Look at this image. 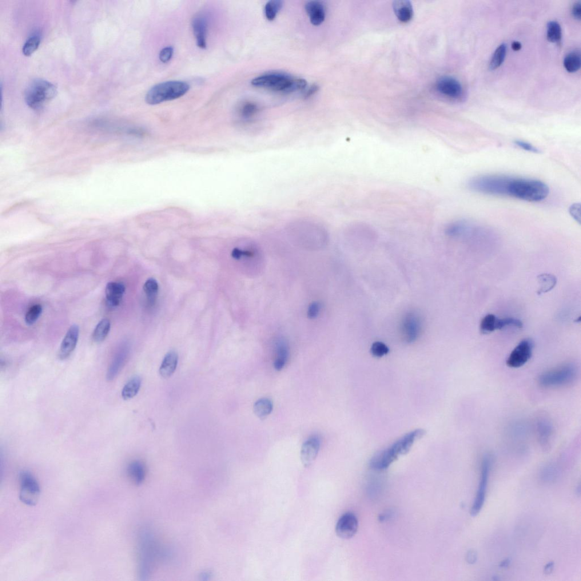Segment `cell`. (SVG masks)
Listing matches in <instances>:
<instances>
[{
	"label": "cell",
	"instance_id": "obj_1",
	"mask_svg": "<svg viewBox=\"0 0 581 581\" xmlns=\"http://www.w3.org/2000/svg\"><path fill=\"white\" fill-rule=\"evenodd\" d=\"M424 434L423 429H417L407 434L391 446L378 453L370 461V465L377 470L387 469L397 460L398 457L407 453L415 441Z\"/></svg>",
	"mask_w": 581,
	"mask_h": 581
},
{
	"label": "cell",
	"instance_id": "obj_2",
	"mask_svg": "<svg viewBox=\"0 0 581 581\" xmlns=\"http://www.w3.org/2000/svg\"><path fill=\"white\" fill-rule=\"evenodd\" d=\"M550 193L544 182L531 179L512 178L509 183L508 196L519 200L537 202L546 199Z\"/></svg>",
	"mask_w": 581,
	"mask_h": 581
},
{
	"label": "cell",
	"instance_id": "obj_3",
	"mask_svg": "<svg viewBox=\"0 0 581 581\" xmlns=\"http://www.w3.org/2000/svg\"><path fill=\"white\" fill-rule=\"evenodd\" d=\"M252 84L256 87L291 93L305 89L307 82L304 79L292 78L285 73H269L253 79Z\"/></svg>",
	"mask_w": 581,
	"mask_h": 581
},
{
	"label": "cell",
	"instance_id": "obj_4",
	"mask_svg": "<svg viewBox=\"0 0 581 581\" xmlns=\"http://www.w3.org/2000/svg\"><path fill=\"white\" fill-rule=\"evenodd\" d=\"M190 89L188 83L180 81H170L158 83L147 93L145 101L149 105H157L162 102L172 101L184 95Z\"/></svg>",
	"mask_w": 581,
	"mask_h": 581
},
{
	"label": "cell",
	"instance_id": "obj_5",
	"mask_svg": "<svg viewBox=\"0 0 581 581\" xmlns=\"http://www.w3.org/2000/svg\"><path fill=\"white\" fill-rule=\"evenodd\" d=\"M57 94V88L53 83L43 79L32 81L25 92L27 105L34 110H39Z\"/></svg>",
	"mask_w": 581,
	"mask_h": 581
},
{
	"label": "cell",
	"instance_id": "obj_6",
	"mask_svg": "<svg viewBox=\"0 0 581 581\" xmlns=\"http://www.w3.org/2000/svg\"><path fill=\"white\" fill-rule=\"evenodd\" d=\"M511 178L488 175L476 177L468 182V188L474 192L480 193L495 195V196H508L509 183Z\"/></svg>",
	"mask_w": 581,
	"mask_h": 581
},
{
	"label": "cell",
	"instance_id": "obj_7",
	"mask_svg": "<svg viewBox=\"0 0 581 581\" xmlns=\"http://www.w3.org/2000/svg\"><path fill=\"white\" fill-rule=\"evenodd\" d=\"M140 573L144 580L152 570L154 560L158 555V547L153 534L149 530H143L140 540Z\"/></svg>",
	"mask_w": 581,
	"mask_h": 581
},
{
	"label": "cell",
	"instance_id": "obj_8",
	"mask_svg": "<svg viewBox=\"0 0 581 581\" xmlns=\"http://www.w3.org/2000/svg\"><path fill=\"white\" fill-rule=\"evenodd\" d=\"M577 374L576 366L567 363L543 373L539 377L538 381L545 388L558 387L572 383L576 379Z\"/></svg>",
	"mask_w": 581,
	"mask_h": 581
},
{
	"label": "cell",
	"instance_id": "obj_9",
	"mask_svg": "<svg viewBox=\"0 0 581 581\" xmlns=\"http://www.w3.org/2000/svg\"><path fill=\"white\" fill-rule=\"evenodd\" d=\"M19 499L28 506H35L38 503L41 493L39 483L30 472L23 471L19 473Z\"/></svg>",
	"mask_w": 581,
	"mask_h": 581
},
{
	"label": "cell",
	"instance_id": "obj_10",
	"mask_svg": "<svg viewBox=\"0 0 581 581\" xmlns=\"http://www.w3.org/2000/svg\"><path fill=\"white\" fill-rule=\"evenodd\" d=\"M492 465V456L491 455H485L483 460L482 467H481V478L478 491H477L474 503H473L471 510V514L473 516L478 515L483 508L485 496H486L489 472H490Z\"/></svg>",
	"mask_w": 581,
	"mask_h": 581
},
{
	"label": "cell",
	"instance_id": "obj_11",
	"mask_svg": "<svg viewBox=\"0 0 581 581\" xmlns=\"http://www.w3.org/2000/svg\"><path fill=\"white\" fill-rule=\"evenodd\" d=\"M423 325V319L419 313L413 311L407 313L401 324L402 338L407 343L415 342L421 335Z\"/></svg>",
	"mask_w": 581,
	"mask_h": 581
},
{
	"label": "cell",
	"instance_id": "obj_12",
	"mask_svg": "<svg viewBox=\"0 0 581 581\" xmlns=\"http://www.w3.org/2000/svg\"><path fill=\"white\" fill-rule=\"evenodd\" d=\"M534 346V342L530 338L521 341L508 358L507 364L508 367L517 368L526 364L531 359Z\"/></svg>",
	"mask_w": 581,
	"mask_h": 581
},
{
	"label": "cell",
	"instance_id": "obj_13",
	"mask_svg": "<svg viewBox=\"0 0 581 581\" xmlns=\"http://www.w3.org/2000/svg\"><path fill=\"white\" fill-rule=\"evenodd\" d=\"M358 528V521L352 513H346L342 515L336 525V531L340 538L344 539L352 538L356 535Z\"/></svg>",
	"mask_w": 581,
	"mask_h": 581
},
{
	"label": "cell",
	"instance_id": "obj_14",
	"mask_svg": "<svg viewBox=\"0 0 581 581\" xmlns=\"http://www.w3.org/2000/svg\"><path fill=\"white\" fill-rule=\"evenodd\" d=\"M321 441L317 436L309 437L302 444L300 456L302 464L305 467H308L316 459L320 450Z\"/></svg>",
	"mask_w": 581,
	"mask_h": 581
},
{
	"label": "cell",
	"instance_id": "obj_15",
	"mask_svg": "<svg viewBox=\"0 0 581 581\" xmlns=\"http://www.w3.org/2000/svg\"><path fill=\"white\" fill-rule=\"evenodd\" d=\"M79 330L77 325H72L62 342L59 356L61 360L69 358L76 347Z\"/></svg>",
	"mask_w": 581,
	"mask_h": 581
},
{
	"label": "cell",
	"instance_id": "obj_16",
	"mask_svg": "<svg viewBox=\"0 0 581 581\" xmlns=\"http://www.w3.org/2000/svg\"><path fill=\"white\" fill-rule=\"evenodd\" d=\"M436 88L441 94L452 98H459L463 93L460 83L451 77L439 78L436 82Z\"/></svg>",
	"mask_w": 581,
	"mask_h": 581
},
{
	"label": "cell",
	"instance_id": "obj_17",
	"mask_svg": "<svg viewBox=\"0 0 581 581\" xmlns=\"http://www.w3.org/2000/svg\"><path fill=\"white\" fill-rule=\"evenodd\" d=\"M129 356V350L123 348L119 350L113 358L107 369L106 377L107 380H113L116 377L126 364Z\"/></svg>",
	"mask_w": 581,
	"mask_h": 581
},
{
	"label": "cell",
	"instance_id": "obj_18",
	"mask_svg": "<svg viewBox=\"0 0 581 581\" xmlns=\"http://www.w3.org/2000/svg\"><path fill=\"white\" fill-rule=\"evenodd\" d=\"M192 26L197 46L201 49H206L208 26L206 19L204 16H197V17L194 18Z\"/></svg>",
	"mask_w": 581,
	"mask_h": 581
},
{
	"label": "cell",
	"instance_id": "obj_19",
	"mask_svg": "<svg viewBox=\"0 0 581 581\" xmlns=\"http://www.w3.org/2000/svg\"><path fill=\"white\" fill-rule=\"evenodd\" d=\"M125 290V286L122 284L114 282L107 284L105 294L109 304L112 306H117L120 304Z\"/></svg>",
	"mask_w": 581,
	"mask_h": 581
},
{
	"label": "cell",
	"instance_id": "obj_20",
	"mask_svg": "<svg viewBox=\"0 0 581 581\" xmlns=\"http://www.w3.org/2000/svg\"><path fill=\"white\" fill-rule=\"evenodd\" d=\"M305 10L307 13L310 22L313 25L318 26L324 21L325 18V7L321 2L317 1H308L305 4Z\"/></svg>",
	"mask_w": 581,
	"mask_h": 581
},
{
	"label": "cell",
	"instance_id": "obj_21",
	"mask_svg": "<svg viewBox=\"0 0 581 581\" xmlns=\"http://www.w3.org/2000/svg\"><path fill=\"white\" fill-rule=\"evenodd\" d=\"M276 354L274 368L277 371H281L287 363L289 357V346L285 340L279 339L277 341Z\"/></svg>",
	"mask_w": 581,
	"mask_h": 581
},
{
	"label": "cell",
	"instance_id": "obj_22",
	"mask_svg": "<svg viewBox=\"0 0 581 581\" xmlns=\"http://www.w3.org/2000/svg\"><path fill=\"white\" fill-rule=\"evenodd\" d=\"M178 356L175 351L167 353L160 366V374L164 378L172 376L176 370L178 364Z\"/></svg>",
	"mask_w": 581,
	"mask_h": 581
},
{
	"label": "cell",
	"instance_id": "obj_23",
	"mask_svg": "<svg viewBox=\"0 0 581 581\" xmlns=\"http://www.w3.org/2000/svg\"><path fill=\"white\" fill-rule=\"evenodd\" d=\"M394 10L398 19L403 22H408L413 17V10L411 2L400 0L393 3Z\"/></svg>",
	"mask_w": 581,
	"mask_h": 581
},
{
	"label": "cell",
	"instance_id": "obj_24",
	"mask_svg": "<svg viewBox=\"0 0 581 581\" xmlns=\"http://www.w3.org/2000/svg\"><path fill=\"white\" fill-rule=\"evenodd\" d=\"M537 280H538L539 284V289L537 293L539 295L551 291L555 288L557 282H558V280L555 276L548 273L540 274L537 278Z\"/></svg>",
	"mask_w": 581,
	"mask_h": 581
},
{
	"label": "cell",
	"instance_id": "obj_25",
	"mask_svg": "<svg viewBox=\"0 0 581 581\" xmlns=\"http://www.w3.org/2000/svg\"><path fill=\"white\" fill-rule=\"evenodd\" d=\"M273 409L272 401L267 398H262L254 404V414L261 420H264L271 414Z\"/></svg>",
	"mask_w": 581,
	"mask_h": 581
},
{
	"label": "cell",
	"instance_id": "obj_26",
	"mask_svg": "<svg viewBox=\"0 0 581 581\" xmlns=\"http://www.w3.org/2000/svg\"><path fill=\"white\" fill-rule=\"evenodd\" d=\"M141 383L142 380L138 376L134 377L127 382L122 390L123 399L127 400L136 396L140 389Z\"/></svg>",
	"mask_w": 581,
	"mask_h": 581
},
{
	"label": "cell",
	"instance_id": "obj_27",
	"mask_svg": "<svg viewBox=\"0 0 581 581\" xmlns=\"http://www.w3.org/2000/svg\"><path fill=\"white\" fill-rule=\"evenodd\" d=\"M499 318L493 314H488L484 316L480 325L481 333L488 334L499 330Z\"/></svg>",
	"mask_w": 581,
	"mask_h": 581
},
{
	"label": "cell",
	"instance_id": "obj_28",
	"mask_svg": "<svg viewBox=\"0 0 581 581\" xmlns=\"http://www.w3.org/2000/svg\"><path fill=\"white\" fill-rule=\"evenodd\" d=\"M110 328V321L107 318H103L95 326L93 333V340L97 343L104 341L108 336Z\"/></svg>",
	"mask_w": 581,
	"mask_h": 581
},
{
	"label": "cell",
	"instance_id": "obj_29",
	"mask_svg": "<svg viewBox=\"0 0 581 581\" xmlns=\"http://www.w3.org/2000/svg\"><path fill=\"white\" fill-rule=\"evenodd\" d=\"M130 476L138 484L142 483L145 476V468L141 461H135L130 463L128 467Z\"/></svg>",
	"mask_w": 581,
	"mask_h": 581
},
{
	"label": "cell",
	"instance_id": "obj_30",
	"mask_svg": "<svg viewBox=\"0 0 581 581\" xmlns=\"http://www.w3.org/2000/svg\"><path fill=\"white\" fill-rule=\"evenodd\" d=\"M581 55L580 52L574 51L568 54L564 59L565 69L570 73L578 71L581 68Z\"/></svg>",
	"mask_w": 581,
	"mask_h": 581
},
{
	"label": "cell",
	"instance_id": "obj_31",
	"mask_svg": "<svg viewBox=\"0 0 581 581\" xmlns=\"http://www.w3.org/2000/svg\"><path fill=\"white\" fill-rule=\"evenodd\" d=\"M507 53V45L505 43L501 44L497 47L492 56L490 64H489V69L495 70L502 65L505 57H506Z\"/></svg>",
	"mask_w": 581,
	"mask_h": 581
},
{
	"label": "cell",
	"instance_id": "obj_32",
	"mask_svg": "<svg viewBox=\"0 0 581 581\" xmlns=\"http://www.w3.org/2000/svg\"><path fill=\"white\" fill-rule=\"evenodd\" d=\"M547 37L548 41L552 43H558L561 41L562 31L558 22L552 21L548 23Z\"/></svg>",
	"mask_w": 581,
	"mask_h": 581
},
{
	"label": "cell",
	"instance_id": "obj_33",
	"mask_svg": "<svg viewBox=\"0 0 581 581\" xmlns=\"http://www.w3.org/2000/svg\"><path fill=\"white\" fill-rule=\"evenodd\" d=\"M283 6V2L279 1V0H272L266 4L265 7V13L266 18L269 21H272L276 17L278 12H279Z\"/></svg>",
	"mask_w": 581,
	"mask_h": 581
},
{
	"label": "cell",
	"instance_id": "obj_34",
	"mask_svg": "<svg viewBox=\"0 0 581 581\" xmlns=\"http://www.w3.org/2000/svg\"><path fill=\"white\" fill-rule=\"evenodd\" d=\"M41 43V37L39 35H33L28 39L24 45L22 53L26 57H30L37 50Z\"/></svg>",
	"mask_w": 581,
	"mask_h": 581
},
{
	"label": "cell",
	"instance_id": "obj_35",
	"mask_svg": "<svg viewBox=\"0 0 581 581\" xmlns=\"http://www.w3.org/2000/svg\"><path fill=\"white\" fill-rule=\"evenodd\" d=\"M42 306L40 304H35L28 310L25 315V322L27 325H31L37 321L42 313Z\"/></svg>",
	"mask_w": 581,
	"mask_h": 581
},
{
	"label": "cell",
	"instance_id": "obj_36",
	"mask_svg": "<svg viewBox=\"0 0 581 581\" xmlns=\"http://www.w3.org/2000/svg\"><path fill=\"white\" fill-rule=\"evenodd\" d=\"M158 288V282L154 278H150L147 280L143 286V290L146 296L150 298H153L156 295Z\"/></svg>",
	"mask_w": 581,
	"mask_h": 581
},
{
	"label": "cell",
	"instance_id": "obj_37",
	"mask_svg": "<svg viewBox=\"0 0 581 581\" xmlns=\"http://www.w3.org/2000/svg\"><path fill=\"white\" fill-rule=\"evenodd\" d=\"M539 432L541 441L544 444L548 442L551 435V427L548 421L541 422L539 425Z\"/></svg>",
	"mask_w": 581,
	"mask_h": 581
},
{
	"label": "cell",
	"instance_id": "obj_38",
	"mask_svg": "<svg viewBox=\"0 0 581 581\" xmlns=\"http://www.w3.org/2000/svg\"><path fill=\"white\" fill-rule=\"evenodd\" d=\"M558 471L554 467L548 466L544 467L541 471L540 477L544 482H554L558 478Z\"/></svg>",
	"mask_w": 581,
	"mask_h": 581
},
{
	"label": "cell",
	"instance_id": "obj_39",
	"mask_svg": "<svg viewBox=\"0 0 581 581\" xmlns=\"http://www.w3.org/2000/svg\"><path fill=\"white\" fill-rule=\"evenodd\" d=\"M371 352L373 356L380 358L383 357L389 352L388 346L381 342H375L372 344Z\"/></svg>",
	"mask_w": 581,
	"mask_h": 581
},
{
	"label": "cell",
	"instance_id": "obj_40",
	"mask_svg": "<svg viewBox=\"0 0 581 581\" xmlns=\"http://www.w3.org/2000/svg\"><path fill=\"white\" fill-rule=\"evenodd\" d=\"M321 304L320 302L314 301L311 302L306 310V315L309 319H315L321 312Z\"/></svg>",
	"mask_w": 581,
	"mask_h": 581
},
{
	"label": "cell",
	"instance_id": "obj_41",
	"mask_svg": "<svg viewBox=\"0 0 581 581\" xmlns=\"http://www.w3.org/2000/svg\"><path fill=\"white\" fill-rule=\"evenodd\" d=\"M257 106L252 103H246L242 107L241 113L242 117L245 118L252 117L257 111Z\"/></svg>",
	"mask_w": 581,
	"mask_h": 581
},
{
	"label": "cell",
	"instance_id": "obj_42",
	"mask_svg": "<svg viewBox=\"0 0 581 581\" xmlns=\"http://www.w3.org/2000/svg\"><path fill=\"white\" fill-rule=\"evenodd\" d=\"M173 54V49L172 47H168L163 49L159 54V58L162 63H167L170 61L172 59Z\"/></svg>",
	"mask_w": 581,
	"mask_h": 581
},
{
	"label": "cell",
	"instance_id": "obj_43",
	"mask_svg": "<svg viewBox=\"0 0 581 581\" xmlns=\"http://www.w3.org/2000/svg\"><path fill=\"white\" fill-rule=\"evenodd\" d=\"M515 144L525 150L528 151V152L533 153H539V150L536 148L535 146H533L530 143L521 141H516Z\"/></svg>",
	"mask_w": 581,
	"mask_h": 581
},
{
	"label": "cell",
	"instance_id": "obj_44",
	"mask_svg": "<svg viewBox=\"0 0 581 581\" xmlns=\"http://www.w3.org/2000/svg\"><path fill=\"white\" fill-rule=\"evenodd\" d=\"M570 213L574 219L581 222V205L580 204L572 205L570 208Z\"/></svg>",
	"mask_w": 581,
	"mask_h": 581
},
{
	"label": "cell",
	"instance_id": "obj_45",
	"mask_svg": "<svg viewBox=\"0 0 581 581\" xmlns=\"http://www.w3.org/2000/svg\"><path fill=\"white\" fill-rule=\"evenodd\" d=\"M572 14L576 19L580 20L581 18V5L580 2H576L572 7Z\"/></svg>",
	"mask_w": 581,
	"mask_h": 581
},
{
	"label": "cell",
	"instance_id": "obj_46",
	"mask_svg": "<svg viewBox=\"0 0 581 581\" xmlns=\"http://www.w3.org/2000/svg\"><path fill=\"white\" fill-rule=\"evenodd\" d=\"M477 554L475 551H469L467 555V560L469 564H473L477 562Z\"/></svg>",
	"mask_w": 581,
	"mask_h": 581
},
{
	"label": "cell",
	"instance_id": "obj_47",
	"mask_svg": "<svg viewBox=\"0 0 581 581\" xmlns=\"http://www.w3.org/2000/svg\"><path fill=\"white\" fill-rule=\"evenodd\" d=\"M554 567H555L554 562H551L550 563H548L546 565V567H544V572L545 574H546V575H550V574H552L553 571H554Z\"/></svg>",
	"mask_w": 581,
	"mask_h": 581
},
{
	"label": "cell",
	"instance_id": "obj_48",
	"mask_svg": "<svg viewBox=\"0 0 581 581\" xmlns=\"http://www.w3.org/2000/svg\"><path fill=\"white\" fill-rule=\"evenodd\" d=\"M318 87L317 85H313L310 86V88L307 91H306V92L305 94V97H310V95H312V94H314V93H315L316 92V91L318 90Z\"/></svg>",
	"mask_w": 581,
	"mask_h": 581
},
{
	"label": "cell",
	"instance_id": "obj_49",
	"mask_svg": "<svg viewBox=\"0 0 581 581\" xmlns=\"http://www.w3.org/2000/svg\"><path fill=\"white\" fill-rule=\"evenodd\" d=\"M510 563L511 560L510 559H505L503 560L502 562L500 563V567L501 568H507L509 566V565L510 564Z\"/></svg>",
	"mask_w": 581,
	"mask_h": 581
},
{
	"label": "cell",
	"instance_id": "obj_50",
	"mask_svg": "<svg viewBox=\"0 0 581 581\" xmlns=\"http://www.w3.org/2000/svg\"><path fill=\"white\" fill-rule=\"evenodd\" d=\"M511 47L513 50L518 51L522 48V45H521L520 42L515 41L512 43Z\"/></svg>",
	"mask_w": 581,
	"mask_h": 581
},
{
	"label": "cell",
	"instance_id": "obj_51",
	"mask_svg": "<svg viewBox=\"0 0 581 581\" xmlns=\"http://www.w3.org/2000/svg\"><path fill=\"white\" fill-rule=\"evenodd\" d=\"M577 490H578V491H577V494H578V495H580V493H581V487H580V485H579V487H578V488H577Z\"/></svg>",
	"mask_w": 581,
	"mask_h": 581
}]
</instances>
